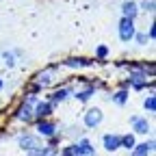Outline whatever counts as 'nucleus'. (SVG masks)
<instances>
[{"instance_id": "obj_1", "label": "nucleus", "mask_w": 156, "mask_h": 156, "mask_svg": "<svg viewBox=\"0 0 156 156\" xmlns=\"http://www.w3.org/2000/svg\"><path fill=\"white\" fill-rule=\"evenodd\" d=\"M117 33H119V39L124 44H130L132 41V37L136 33V26H134V20H126L122 17L119 20V26H117Z\"/></svg>"}, {"instance_id": "obj_9", "label": "nucleus", "mask_w": 156, "mask_h": 156, "mask_svg": "<svg viewBox=\"0 0 156 156\" xmlns=\"http://www.w3.org/2000/svg\"><path fill=\"white\" fill-rule=\"evenodd\" d=\"M119 141H122V134H115V132H108L102 136V145L106 152H115L119 150Z\"/></svg>"}, {"instance_id": "obj_11", "label": "nucleus", "mask_w": 156, "mask_h": 156, "mask_svg": "<svg viewBox=\"0 0 156 156\" xmlns=\"http://www.w3.org/2000/svg\"><path fill=\"white\" fill-rule=\"evenodd\" d=\"M63 65L65 67H89V65H93V61L87 56H69L63 61Z\"/></svg>"}, {"instance_id": "obj_18", "label": "nucleus", "mask_w": 156, "mask_h": 156, "mask_svg": "<svg viewBox=\"0 0 156 156\" xmlns=\"http://www.w3.org/2000/svg\"><path fill=\"white\" fill-rule=\"evenodd\" d=\"M136 145V139H134V134H122V141H119V147H124V150H128V152H132V147Z\"/></svg>"}, {"instance_id": "obj_13", "label": "nucleus", "mask_w": 156, "mask_h": 156, "mask_svg": "<svg viewBox=\"0 0 156 156\" xmlns=\"http://www.w3.org/2000/svg\"><path fill=\"white\" fill-rule=\"evenodd\" d=\"M93 93H95V87H93L91 83H87V87H85V89H78V91H74V98H76L78 102H89Z\"/></svg>"}, {"instance_id": "obj_23", "label": "nucleus", "mask_w": 156, "mask_h": 156, "mask_svg": "<svg viewBox=\"0 0 156 156\" xmlns=\"http://www.w3.org/2000/svg\"><path fill=\"white\" fill-rule=\"evenodd\" d=\"M61 156H80L76 152V145L72 143V145H67V147H63V152H61Z\"/></svg>"}, {"instance_id": "obj_4", "label": "nucleus", "mask_w": 156, "mask_h": 156, "mask_svg": "<svg viewBox=\"0 0 156 156\" xmlns=\"http://www.w3.org/2000/svg\"><path fill=\"white\" fill-rule=\"evenodd\" d=\"M102 119H104L102 108H89L85 113V126L87 128H98V126L102 124Z\"/></svg>"}, {"instance_id": "obj_7", "label": "nucleus", "mask_w": 156, "mask_h": 156, "mask_svg": "<svg viewBox=\"0 0 156 156\" xmlns=\"http://www.w3.org/2000/svg\"><path fill=\"white\" fill-rule=\"evenodd\" d=\"M17 143H20V147L22 150H35V147H39L41 143H39V136L37 134H28V132H24V134H20V139H17Z\"/></svg>"}, {"instance_id": "obj_22", "label": "nucleus", "mask_w": 156, "mask_h": 156, "mask_svg": "<svg viewBox=\"0 0 156 156\" xmlns=\"http://www.w3.org/2000/svg\"><path fill=\"white\" fill-rule=\"evenodd\" d=\"M132 41H136L139 46H145V44H147V35H145V33H134Z\"/></svg>"}, {"instance_id": "obj_16", "label": "nucleus", "mask_w": 156, "mask_h": 156, "mask_svg": "<svg viewBox=\"0 0 156 156\" xmlns=\"http://www.w3.org/2000/svg\"><path fill=\"white\" fill-rule=\"evenodd\" d=\"M152 150H154V141L150 139V141H145V143L134 145V147H132V154H134V156H147Z\"/></svg>"}, {"instance_id": "obj_17", "label": "nucleus", "mask_w": 156, "mask_h": 156, "mask_svg": "<svg viewBox=\"0 0 156 156\" xmlns=\"http://www.w3.org/2000/svg\"><path fill=\"white\" fill-rule=\"evenodd\" d=\"M128 89H119V91H115L113 95H111V100L115 102V104H119V106H124L126 102H128Z\"/></svg>"}, {"instance_id": "obj_26", "label": "nucleus", "mask_w": 156, "mask_h": 156, "mask_svg": "<svg viewBox=\"0 0 156 156\" xmlns=\"http://www.w3.org/2000/svg\"><path fill=\"white\" fill-rule=\"evenodd\" d=\"M2 87H5V83H2V78H0V89H2Z\"/></svg>"}, {"instance_id": "obj_5", "label": "nucleus", "mask_w": 156, "mask_h": 156, "mask_svg": "<svg viewBox=\"0 0 156 156\" xmlns=\"http://www.w3.org/2000/svg\"><path fill=\"white\" fill-rule=\"evenodd\" d=\"M56 134V124L50 119H39L37 124V136H46V139H52Z\"/></svg>"}, {"instance_id": "obj_10", "label": "nucleus", "mask_w": 156, "mask_h": 156, "mask_svg": "<svg viewBox=\"0 0 156 156\" xmlns=\"http://www.w3.org/2000/svg\"><path fill=\"white\" fill-rule=\"evenodd\" d=\"M136 15H139V5H136L134 0H126V2L122 5V17H126V20H134Z\"/></svg>"}, {"instance_id": "obj_14", "label": "nucleus", "mask_w": 156, "mask_h": 156, "mask_svg": "<svg viewBox=\"0 0 156 156\" xmlns=\"http://www.w3.org/2000/svg\"><path fill=\"white\" fill-rule=\"evenodd\" d=\"M15 119H20V122H30L33 119V106H28V104H20V108L15 111Z\"/></svg>"}, {"instance_id": "obj_19", "label": "nucleus", "mask_w": 156, "mask_h": 156, "mask_svg": "<svg viewBox=\"0 0 156 156\" xmlns=\"http://www.w3.org/2000/svg\"><path fill=\"white\" fill-rule=\"evenodd\" d=\"M143 108H145L147 113H154V111H156V98H154V93H150L145 100H143Z\"/></svg>"}, {"instance_id": "obj_6", "label": "nucleus", "mask_w": 156, "mask_h": 156, "mask_svg": "<svg viewBox=\"0 0 156 156\" xmlns=\"http://www.w3.org/2000/svg\"><path fill=\"white\" fill-rule=\"evenodd\" d=\"M130 124H132V128H134L136 134H147V132L152 130V126H150V122H147V117L132 115V117H130Z\"/></svg>"}, {"instance_id": "obj_24", "label": "nucleus", "mask_w": 156, "mask_h": 156, "mask_svg": "<svg viewBox=\"0 0 156 156\" xmlns=\"http://www.w3.org/2000/svg\"><path fill=\"white\" fill-rule=\"evenodd\" d=\"M95 56L104 61V58L108 56V48H106V46H98V48H95Z\"/></svg>"}, {"instance_id": "obj_25", "label": "nucleus", "mask_w": 156, "mask_h": 156, "mask_svg": "<svg viewBox=\"0 0 156 156\" xmlns=\"http://www.w3.org/2000/svg\"><path fill=\"white\" fill-rule=\"evenodd\" d=\"M147 39H150V41H152V39H154V24H150V28H147Z\"/></svg>"}, {"instance_id": "obj_12", "label": "nucleus", "mask_w": 156, "mask_h": 156, "mask_svg": "<svg viewBox=\"0 0 156 156\" xmlns=\"http://www.w3.org/2000/svg\"><path fill=\"white\" fill-rule=\"evenodd\" d=\"M74 145H76V152L80 154V156H93L95 154V147H93V143L89 139H80V141L74 143Z\"/></svg>"}, {"instance_id": "obj_21", "label": "nucleus", "mask_w": 156, "mask_h": 156, "mask_svg": "<svg viewBox=\"0 0 156 156\" xmlns=\"http://www.w3.org/2000/svg\"><path fill=\"white\" fill-rule=\"evenodd\" d=\"M2 58H5V65H7V67H13V65H15V52H9V50H7V52L2 54Z\"/></svg>"}, {"instance_id": "obj_3", "label": "nucleus", "mask_w": 156, "mask_h": 156, "mask_svg": "<svg viewBox=\"0 0 156 156\" xmlns=\"http://www.w3.org/2000/svg\"><path fill=\"white\" fill-rule=\"evenodd\" d=\"M52 111H54V106L48 100H39L33 106V117H37V119H48V117L52 115Z\"/></svg>"}, {"instance_id": "obj_8", "label": "nucleus", "mask_w": 156, "mask_h": 156, "mask_svg": "<svg viewBox=\"0 0 156 156\" xmlns=\"http://www.w3.org/2000/svg\"><path fill=\"white\" fill-rule=\"evenodd\" d=\"M72 93H74V91H72V87H61V89H56V91H52V93L48 95V102H50L52 106H56L58 102L67 100V98H69Z\"/></svg>"}, {"instance_id": "obj_20", "label": "nucleus", "mask_w": 156, "mask_h": 156, "mask_svg": "<svg viewBox=\"0 0 156 156\" xmlns=\"http://www.w3.org/2000/svg\"><path fill=\"white\" fill-rule=\"evenodd\" d=\"M154 0H143V2L139 5V11H145V13H154Z\"/></svg>"}, {"instance_id": "obj_15", "label": "nucleus", "mask_w": 156, "mask_h": 156, "mask_svg": "<svg viewBox=\"0 0 156 156\" xmlns=\"http://www.w3.org/2000/svg\"><path fill=\"white\" fill-rule=\"evenodd\" d=\"M26 156H56V147L54 145H44V147L39 145V147L26 152Z\"/></svg>"}, {"instance_id": "obj_2", "label": "nucleus", "mask_w": 156, "mask_h": 156, "mask_svg": "<svg viewBox=\"0 0 156 156\" xmlns=\"http://www.w3.org/2000/svg\"><path fill=\"white\" fill-rule=\"evenodd\" d=\"M54 69H56V65L46 67V69H41V72H37V74H35V78H33V83H35L39 89L50 87V85L54 83Z\"/></svg>"}]
</instances>
